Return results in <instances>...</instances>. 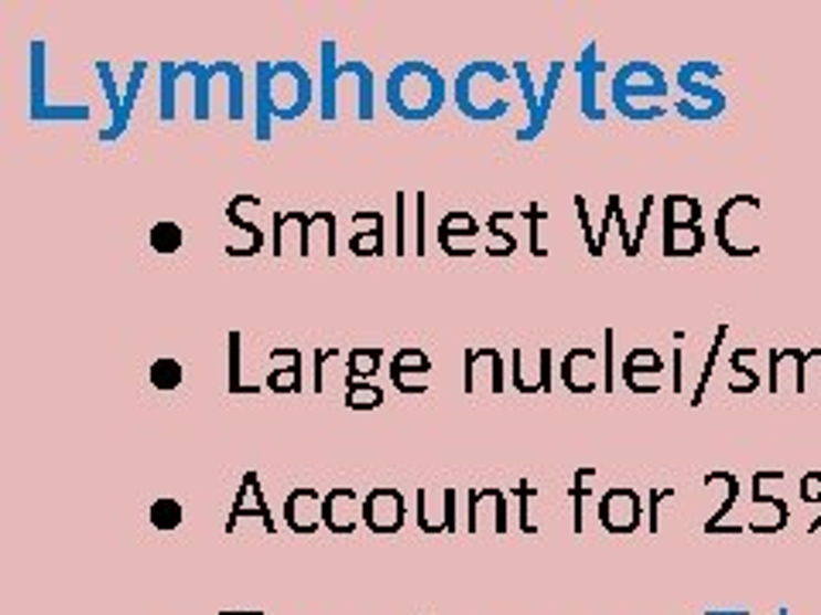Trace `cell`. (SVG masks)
<instances>
[{
  "label": "cell",
  "instance_id": "obj_3",
  "mask_svg": "<svg viewBox=\"0 0 821 615\" xmlns=\"http://www.w3.org/2000/svg\"><path fill=\"white\" fill-rule=\"evenodd\" d=\"M667 93H671V79L654 62H623L613 72V83H610V103H613L617 114L627 110V106H648L640 99L661 103V99H667Z\"/></svg>",
  "mask_w": 821,
  "mask_h": 615
},
{
  "label": "cell",
  "instance_id": "obj_29",
  "mask_svg": "<svg viewBox=\"0 0 821 615\" xmlns=\"http://www.w3.org/2000/svg\"><path fill=\"white\" fill-rule=\"evenodd\" d=\"M148 240H151V250H155V253H161V257H171V253L182 250V243H186V230L178 226V223H171V220H161V223H155V226H151Z\"/></svg>",
  "mask_w": 821,
  "mask_h": 615
},
{
  "label": "cell",
  "instance_id": "obj_49",
  "mask_svg": "<svg viewBox=\"0 0 821 615\" xmlns=\"http://www.w3.org/2000/svg\"><path fill=\"white\" fill-rule=\"evenodd\" d=\"M246 483H250V496H254V517L264 520V530L274 533V517L267 513V502H264V489H261V476L257 473H243Z\"/></svg>",
  "mask_w": 821,
  "mask_h": 615
},
{
  "label": "cell",
  "instance_id": "obj_40",
  "mask_svg": "<svg viewBox=\"0 0 821 615\" xmlns=\"http://www.w3.org/2000/svg\"><path fill=\"white\" fill-rule=\"evenodd\" d=\"M227 220H230V226H236L240 233H246V236H250V250H254V253H261V250H264V243H267V240H264V230H261L257 223H250L246 215H240V205H236V202H230V205H227Z\"/></svg>",
  "mask_w": 821,
  "mask_h": 615
},
{
  "label": "cell",
  "instance_id": "obj_52",
  "mask_svg": "<svg viewBox=\"0 0 821 615\" xmlns=\"http://www.w3.org/2000/svg\"><path fill=\"white\" fill-rule=\"evenodd\" d=\"M534 492H538V489H534L527 479H520V483L511 489V496H517V499H520V530H524V533H534V523L527 520V499H530Z\"/></svg>",
  "mask_w": 821,
  "mask_h": 615
},
{
  "label": "cell",
  "instance_id": "obj_46",
  "mask_svg": "<svg viewBox=\"0 0 821 615\" xmlns=\"http://www.w3.org/2000/svg\"><path fill=\"white\" fill-rule=\"evenodd\" d=\"M424 226H428V195L414 192V253H418V257H424V253H428Z\"/></svg>",
  "mask_w": 821,
  "mask_h": 615
},
{
  "label": "cell",
  "instance_id": "obj_28",
  "mask_svg": "<svg viewBox=\"0 0 821 615\" xmlns=\"http://www.w3.org/2000/svg\"><path fill=\"white\" fill-rule=\"evenodd\" d=\"M726 336H729V325L723 321L719 329H716V339H712V346H708L705 367H702V377H698V383H695V393H692V404H688V407H702V396H705V390H708V383H712V373H716V363H719V352H723Z\"/></svg>",
  "mask_w": 821,
  "mask_h": 615
},
{
  "label": "cell",
  "instance_id": "obj_6",
  "mask_svg": "<svg viewBox=\"0 0 821 615\" xmlns=\"http://www.w3.org/2000/svg\"><path fill=\"white\" fill-rule=\"evenodd\" d=\"M360 520H364V496L356 489L336 486L323 496V527H329V533L346 537Z\"/></svg>",
  "mask_w": 821,
  "mask_h": 615
},
{
  "label": "cell",
  "instance_id": "obj_5",
  "mask_svg": "<svg viewBox=\"0 0 821 615\" xmlns=\"http://www.w3.org/2000/svg\"><path fill=\"white\" fill-rule=\"evenodd\" d=\"M408 520L404 492L394 486H380L364 496V523L370 533H398Z\"/></svg>",
  "mask_w": 821,
  "mask_h": 615
},
{
  "label": "cell",
  "instance_id": "obj_11",
  "mask_svg": "<svg viewBox=\"0 0 821 615\" xmlns=\"http://www.w3.org/2000/svg\"><path fill=\"white\" fill-rule=\"evenodd\" d=\"M284 523L292 527V533H315L323 527V496H318L312 486L295 489L288 499H284Z\"/></svg>",
  "mask_w": 821,
  "mask_h": 615
},
{
  "label": "cell",
  "instance_id": "obj_12",
  "mask_svg": "<svg viewBox=\"0 0 821 615\" xmlns=\"http://www.w3.org/2000/svg\"><path fill=\"white\" fill-rule=\"evenodd\" d=\"M480 236V223L473 220L470 212H445L442 223H439V246L449 253V257L462 261V257H473V246H459L455 240H476Z\"/></svg>",
  "mask_w": 821,
  "mask_h": 615
},
{
  "label": "cell",
  "instance_id": "obj_57",
  "mask_svg": "<svg viewBox=\"0 0 821 615\" xmlns=\"http://www.w3.org/2000/svg\"><path fill=\"white\" fill-rule=\"evenodd\" d=\"M455 499H459L455 489H442V506H445L442 523H445V530H455Z\"/></svg>",
  "mask_w": 821,
  "mask_h": 615
},
{
  "label": "cell",
  "instance_id": "obj_51",
  "mask_svg": "<svg viewBox=\"0 0 821 615\" xmlns=\"http://www.w3.org/2000/svg\"><path fill=\"white\" fill-rule=\"evenodd\" d=\"M657 199L654 195H644V202H640V215H636V230H633V246L640 253V243H644V233H648V223H651V212H654Z\"/></svg>",
  "mask_w": 821,
  "mask_h": 615
},
{
  "label": "cell",
  "instance_id": "obj_16",
  "mask_svg": "<svg viewBox=\"0 0 821 615\" xmlns=\"http://www.w3.org/2000/svg\"><path fill=\"white\" fill-rule=\"evenodd\" d=\"M599 359L596 349H572L565 359H561V383L568 386V393H592L599 383L592 380L589 367Z\"/></svg>",
  "mask_w": 821,
  "mask_h": 615
},
{
  "label": "cell",
  "instance_id": "obj_26",
  "mask_svg": "<svg viewBox=\"0 0 821 615\" xmlns=\"http://www.w3.org/2000/svg\"><path fill=\"white\" fill-rule=\"evenodd\" d=\"M352 257H383V212H370V230H356L349 240Z\"/></svg>",
  "mask_w": 821,
  "mask_h": 615
},
{
  "label": "cell",
  "instance_id": "obj_36",
  "mask_svg": "<svg viewBox=\"0 0 821 615\" xmlns=\"http://www.w3.org/2000/svg\"><path fill=\"white\" fill-rule=\"evenodd\" d=\"M96 76H99V86H103L106 106H110V117H117V114H120V106H124V89L117 86L114 65L106 62V59H99V62H96Z\"/></svg>",
  "mask_w": 821,
  "mask_h": 615
},
{
  "label": "cell",
  "instance_id": "obj_2",
  "mask_svg": "<svg viewBox=\"0 0 821 615\" xmlns=\"http://www.w3.org/2000/svg\"><path fill=\"white\" fill-rule=\"evenodd\" d=\"M764 215V202L757 195H733L719 205L716 223H712V236H716L719 250L726 257L746 261L760 253V240L754 236L757 223Z\"/></svg>",
  "mask_w": 821,
  "mask_h": 615
},
{
  "label": "cell",
  "instance_id": "obj_7",
  "mask_svg": "<svg viewBox=\"0 0 821 615\" xmlns=\"http://www.w3.org/2000/svg\"><path fill=\"white\" fill-rule=\"evenodd\" d=\"M336 42L333 39H323V45H318V117H323L326 124H333L339 117V59H336Z\"/></svg>",
  "mask_w": 821,
  "mask_h": 615
},
{
  "label": "cell",
  "instance_id": "obj_9",
  "mask_svg": "<svg viewBox=\"0 0 821 615\" xmlns=\"http://www.w3.org/2000/svg\"><path fill=\"white\" fill-rule=\"evenodd\" d=\"M606 68H610V65H606V59H599V45L596 42H586V49H582V55L576 62V72H579V79H582V86H579V106H582L586 120H592V124H602L606 120V110L599 106V96H596V79L602 76Z\"/></svg>",
  "mask_w": 821,
  "mask_h": 615
},
{
  "label": "cell",
  "instance_id": "obj_20",
  "mask_svg": "<svg viewBox=\"0 0 821 615\" xmlns=\"http://www.w3.org/2000/svg\"><path fill=\"white\" fill-rule=\"evenodd\" d=\"M28 117L34 124H86L93 117L90 103H45V106H28Z\"/></svg>",
  "mask_w": 821,
  "mask_h": 615
},
{
  "label": "cell",
  "instance_id": "obj_48",
  "mask_svg": "<svg viewBox=\"0 0 821 615\" xmlns=\"http://www.w3.org/2000/svg\"><path fill=\"white\" fill-rule=\"evenodd\" d=\"M398 205V233H394V253L398 257H408V192L394 195Z\"/></svg>",
  "mask_w": 821,
  "mask_h": 615
},
{
  "label": "cell",
  "instance_id": "obj_31",
  "mask_svg": "<svg viewBox=\"0 0 821 615\" xmlns=\"http://www.w3.org/2000/svg\"><path fill=\"white\" fill-rule=\"evenodd\" d=\"M151 386L155 390H161V393H168V390H178L182 386V380H186V367L178 363V359H171V356H161V359H155L151 363Z\"/></svg>",
  "mask_w": 821,
  "mask_h": 615
},
{
  "label": "cell",
  "instance_id": "obj_10",
  "mask_svg": "<svg viewBox=\"0 0 821 615\" xmlns=\"http://www.w3.org/2000/svg\"><path fill=\"white\" fill-rule=\"evenodd\" d=\"M561 76H565V62L555 59V62L548 65V79H545V86H541L538 106H534V114H527V124L517 130V140H520V144H530V140H538V137L545 134L548 117H551V106H555V99H558Z\"/></svg>",
  "mask_w": 821,
  "mask_h": 615
},
{
  "label": "cell",
  "instance_id": "obj_1",
  "mask_svg": "<svg viewBox=\"0 0 821 615\" xmlns=\"http://www.w3.org/2000/svg\"><path fill=\"white\" fill-rule=\"evenodd\" d=\"M383 99L390 114L404 124H428L442 114L445 106V76L421 59H408L390 68L383 79Z\"/></svg>",
  "mask_w": 821,
  "mask_h": 615
},
{
  "label": "cell",
  "instance_id": "obj_56",
  "mask_svg": "<svg viewBox=\"0 0 821 615\" xmlns=\"http://www.w3.org/2000/svg\"><path fill=\"white\" fill-rule=\"evenodd\" d=\"M466 502H470L466 527H470V533H476V530H480V502H483V489H470V492H466Z\"/></svg>",
  "mask_w": 821,
  "mask_h": 615
},
{
  "label": "cell",
  "instance_id": "obj_23",
  "mask_svg": "<svg viewBox=\"0 0 821 615\" xmlns=\"http://www.w3.org/2000/svg\"><path fill=\"white\" fill-rule=\"evenodd\" d=\"M664 226H702V202L692 195H667L661 202Z\"/></svg>",
  "mask_w": 821,
  "mask_h": 615
},
{
  "label": "cell",
  "instance_id": "obj_60",
  "mask_svg": "<svg viewBox=\"0 0 821 615\" xmlns=\"http://www.w3.org/2000/svg\"><path fill=\"white\" fill-rule=\"evenodd\" d=\"M493 506H496V533H507V496L496 492Z\"/></svg>",
  "mask_w": 821,
  "mask_h": 615
},
{
  "label": "cell",
  "instance_id": "obj_33",
  "mask_svg": "<svg viewBox=\"0 0 821 615\" xmlns=\"http://www.w3.org/2000/svg\"><path fill=\"white\" fill-rule=\"evenodd\" d=\"M182 520H186V510H182V502L178 499H171V496H165V499H155L151 502V523H155V530H178L182 527Z\"/></svg>",
  "mask_w": 821,
  "mask_h": 615
},
{
  "label": "cell",
  "instance_id": "obj_44",
  "mask_svg": "<svg viewBox=\"0 0 821 615\" xmlns=\"http://www.w3.org/2000/svg\"><path fill=\"white\" fill-rule=\"evenodd\" d=\"M596 479V468H579L576 473V483H572V502H576V530H582V502L592 496V483Z\"/></svg>",
  "mask_w": 821,
  "mask_h": 615
},
{
  "label": "cell",
  "instance_id": "obj_45",
  "mask_svg": "<svg viewBox=\"0 0 821 615\" xmlns=\"http://www.w3.org/2000/svg\"><path fill=\"white\" fill-rule=\"evenodd\" d=\"M576 212H579V226H582V233H586V246H589V257L592 261H599L602 253H599V243H596V226H592V212H589V199L586 195H576Z\"/></svg>",
  "mask_w": 821,
  "mask_h": 615
},
{
  "label": "cell",
  "instance_id": "obj_8",
  "mask_svg": "<svg viewBox=\"0 0 821 615\" xmlns=\"http://www.w3.org/2000/svg\"><path fill=\"white\" fill-rule=\"evenodd\" d=\"M277 120V99H274V62L254 65V137L267 144L274 137Z\"/></svg>",
  "mask_w": 821,
  "mask_h": 615
},
{
  "label": "cell",
  "instance_id": "obj_13",
  "mask_svg": "<svg viewBox=\"0 0 821 615\" xmlns=\"http://www.w3.org/2000/svg\"><path fill=\"white\" fill-rule=\"evenodd\" d=\"M145 76H148V62L140 59V62L130 65V76H127V86H124V106H120V114L110 117V124H106V127L99 130V144H114V140L124 137V130H127V124H130V117H134V106H137L140 86H145Z\"/></svg>",
  "mask_w": 821,
  "mask_h": 615
},
{
  "label": "cell",
  "instance_id": "obj_27",
  "mask_svg": "<svg viewBox=\"0 0 821 615\" xmlns=\"http://www.w3.org/2000/svg\"><path fill=\"white\" fill-rule=\"evenodd\" d=\"M705 483H726V499H723V506H719V513H712V517L705 520V533H719L723 520L733 513V506H736V499H739V476H733V473H708Z\"/></svg>",
  "mask_w": 821,
  "mask_h": 615
},
{
  "label": "cell",
  "instance_id": "obj_30",
  "mask_svg": "<svg viewBox=\"0 0 821 615\" xmlns=\"http://www.w3.org/2000/svg\"><path fill=\"white\" fill-rule=\"evenodd\" d=\"M719 76H723V65L698 59V62H685L682 68H677L674 83H677V86H712Z\"/></svg>",
  "mask_w": 821,
  "mask_h": 615
},
{
  "label": "cell",
  "instance_id": "obj_22",
  "mask_svg": "<svg viewBox=\"0 0 821 615\" xmlns=\"http://www.w3.org/2000/svg\"><path fill=\"white\" fill-rule=\"evenodd\" d=\"M158 76V117L161 124H171L178 117V83H182V68L178 62H161Z\"/></svg>",
  "mask_w": 821,
  "mask_h": 615
},
{
  "label": "cell",
  "instance_id": "obj_4",
  "mask_svg": "<svg viewBox=\"0 0 821 615\" xmlns=\"http://www.w3.org/2000/svg\"><path fill=\"white\" fill-rule=\"evenodd\" d=\"M644 520V502L630 486H610L599 496V523L606 533H633Z\"/></svg>",
  "mask_w": 821,
  "mask_h": 615
},
{
  "label": "cell",
  "instance_id": "obj_42",
  "mask_svg": "<svg viewBox=\"0 0 821 615\" xmlns=\"http://www.w3.org/2000/svg\"><path fill=\"white\" fill-rule=\"evenodd\" d=\"M514 68V79L520 83V99H524V106H527V114H534V106H538V96H541V89L534 86V76H530V65L527 62H514L511 65Z\"/></svg>",
  "mask_w": 821,
  "mask_h": 615
},
{
  "label": "cell",
  "instance_id": "obj_53",
  "mask_svg": "<svg viewBox=\"0 0 821 615\" xmlns=\"http://www.w3.org/2000/svg\"><path fill=\"white\" fill-rule=\"evenodd\" d=\"M339 356V349H315V377H312V390L315 393H323L326 390V359H336Z\"/></svg>",
  "mask_w": 821,
  "mask_h": 615
},
{
  "label": "cell",
  "instance_id": "obj_38",
  "mask_svg": "<svg viewBox=\"0 0 821 615\" xmlns=\"http://www.w3.org/2000/svg\"><path fill=\"white\" fill-rule=\"evenodd\" d=\"M520 215H524L527 226H530V253H534V257H548V250L541 243V226L548 223V212L538 202H530L527 212H520Z\"/></svg>",
  "mask_w": 821,
  "mask_h": 615
},
{
  "label": "cell",
  "instance_id": "obj_34",
  "mask_svg": "<svg viewBox=\"0 0 821 615\" xmlns=\"http://www.w3.org/2000/svg\"><path fill=\"white\" fill-rule=\"evenodd\" d=\"M514 215L517 212H490V233L499 240V246H486V253H490V257H511V253L517 250V240L504 230V223H511L514 220Z\"/></svg>",
  "mask_w": 821,
  "mask_h": 615
},
{
  "label": "cell",
  "instance_id": "obj_47",
  "mask_svg": "<svg viewBox=\"0 0 821 615\" xmlns=\"http://www.w3.org/2000/svg\"><path fill=\"white\" fill-rule=\"evenodd\" d=\"M804 352L801 349H770L767 352V359H770V373H767V390L770 393H777L780 390V363H783V359H791V363H798V359H801Z\"/></svg>",
  "mask_w": 821,
  "mask_h": 615
},
{
  "label": "cell",
  "instance_id": "obj_41",
  "mask_svg": "<svg viewBox=\"0 0 821 615\" xmlns=\"http://www.w3.org/2000/svg\"><path fill=\"white\" fill-rule=\"evenodd\" d=\"M757 356V349H733L729 352V367H733V373H739V377H746V393H754L757 386H760V373L749 367V359Z\"/></svg>",
  "mask_w": 821,
  "mask_h": 615
},
{
  "label": "cell",
  "instance_id": "obj_43",
  "mask_svg": "<svg viewBox=\"0 0 821 615\" xmlns=\"http://www.w3.org/2000/svg\"><path fill=\"white\" fill-rule=\"evenodd\" d=\"M613 342H617V332H613V329H606V332H602V390H606V393H613V390H617Z\"/></svg>",
  "mask_w": 821,
  "mask_h": 615
},
{
  "label": "cell",
  "instance_id": "obj_37",
  "mask_svg": "<svg viewBox=\"0 0 821 615\" xmlns=\"http://www.w3.org/2000/svg\"><path fill=\"white\" fill-rule=\"evenodd\" d=\"M240 356H243V336L230 332V393H261V386L243 383L240 377Z\"/></svg>",
  "mask_w": 821,
  "mask_h": 615
},
{
  "label": "cell",
  "instance_id": "obj_35",
  "mask_svg": "<svg viewBox=\"0 0 821 615\" xmlns=\"http://www.w3.org/2000/svg\"><path fill=\"white\" fill-rule=\"evenodd\" d=\"M383 404V390L377 383H352L346 386V407L349 411H377Z\"/></svg>",
  "mask_w": 821,
  "mask_h": 615
},
{
  "label": "cell",
  "instance_id": "obj_54",
  "mask_svg": "<svg viewBox=\"0 0 821 615\" xmlns=\"http://www.w3.org/2000/svg\"><path fill=\"white\" fill-rule=\"evenodd\" d=\"M671 390L674 393H685V349H674V359H671Z\"/></svg>",
  "mask_w": 821,
  "mask_h": 615
},
{
  "label": "cell",
  "instance_id": "obj_61",
  "mask_svg": "<svg viewBox=\"0 0 821 615\" xmlns=\"http://www.w3.org/2000/svg\"><path fill=\"white\" fill-rule=\"evenodd\" d=\"M808 530H811V533H818V530H821V513H818V517L811 520V527H808Z\"/></svg>",
  "mask_w": 821,
  "mask_h": 615
},
{
  "label": "cell",
  "instance_id": "obj_18",
  "mask_svg": "<svg viewBox=\"0 0 821 615\" xmlns=\"http://www.w3.org/2000/svg\"><path fill=\"white\" fill-rule=\"evenodd\" d=\"M212 72L227 79V99H230L227 114H230V120L243 124L246 120V76H243V68L236 62H212Z\"/></svg>",
  "mask_w": 821,
  "mask_h": 615
},
{
  "label": "cell",
  "instance_id": "obj_58",
  "mask_svg": "<svg viewBox=\"0 0 821 615\" xmlns=\"http://www.w3.org/2000/svg\"><path fill=\"white\" fill-rule=\"evenodd\" d=\"M674 496V486H664V489H651V533H657V506L664 499Z\"/></svg>",
  "mask_w": 821,
  "mask_h": 615
},
{
  "label": "cell",
  "instance_id": "obj_19",
  "mask_svg": "<svg viewBox=\"0 0 821 615\" xmlns=\"http://www.w3.org/2000/svg\"><path fill=\"white\" fill-rule=\"evenodd\" d=\"M45 76H49V45L42 39H34L28 45V103L31 106H45Z\"/></svg>",
  "mask_w": 821,
  "mask_h": 615
},
{
  "label": "cell",
  "instance_id": "obj_21",
  "mask_svg": "<svg viewBox=\"0 0 821 615\" xmlns=\"http://www.w3.org/2000/svg\"><path fill=\"white\" fill-rule=\"evenodd\" d=\"M661 370H664V359L657 349H630V356L623 359L620 377L630 386V393H636L640 377H661Z\"/></svg>",
  "mask_w": 821,
  "mask_h": 615
},
{
  "label": "cell",
  "instance_id": "obj_59",
  "mask_svg": "<svg viewBox=\"0 0 821 615\" xmlns=\"http://www.w3.org/2000/svg\"><path fill=\"white\" fill-rule=\"evenodd\" d=\"M538 367H541V393H551V349H538Z\"/></svg>",
  "mask_w": 821,
  "mask_h": 615
},
{
  "label": "cell",
  "instance_id": "obj_15",
  "mask_svg": "<svg viewBox=\"0 0 821 615\" xmlns=\"http://www.w3.org/2000/svg\"><path fill=\"white\" fill-rule=\"evenodd\" d=\"M705 240H708V233L702 226H664L661 250H664V257H671V261H688V257H698V253L705 250Z\"/></svg>",
  "mask_w": 821,
  "mask_h": 615
},
{
  "label": "cell",
  "instance_id": "obj_55",
  "mask_svg": "<svg viewBox=\"0 0 821 615\" xmlns=\"http://www.w3.org/2000/svg\"><path fill=\"white\" fill-rule=\"evenodd\" d=\"M798 492H801L804 502H821V473H804Z\"/></svg>",
  "mask_w": 821,
  "mask_h": 615
},
{
  "label": "cell",
  "instance_id": "obj_25",
  "mask_svg": "<svg viewBox=\"0 0 821 615\" xmlns=\"http://www.w3.org/2000/svg\"><path fill=\"white\" fill-rule=\"evenodd\" d=\"M428 373H432V359L421 349H398L390 356V383L408 380V377H428Z\"/></svg>",
  "mask_w": 821,
  "mask_h": 615
},
{
  "label": "cell",
  "instance_id": "obj_24",
  "mask_svg": "<svg viewBox=\"0 0 821 615\" xmlns=\"http://www.w3.org/2000/svg\"><path fill=\"white\" fill-rule=\"evenodd\" d=\"M383 363V349H349L346 352V386L352 383H370Z\"/></svg>",
  "mask_w": 821,
  "mask_h": 615
},
{
  "label": "cell",
  "instance_id": "obj_32",
  "mask_svg": "<svg viewBox=\"0 0 821 615\" xmlns=\"http://www.w3.org/2000/svg\"><path fill=\"white\" fill-rule=\"evenodd\" d=\"M271 393H302V349H292V367H284L267 377L264 383Z\"/></svg>",
  "mask_w": 821,
  "mask_h": 615
},
{
  "label": "cell",
  "instance_id": "obj_50",
  "mask_svg": "<svg viewBox=\"0 0 821 615\" xmlns=\"http://www.w3.org/2000/svg\"><path fill=\"white\" fill-rule=\"evenodd\" d=\"M414 499H418V513H414V520H418L421 533H442L445 527H439V523L432 520V513H428V489H418Z\"/></svg>",
  "mask_w": 821,
  "mask_h": 615
},
{
  "label": "cell",
  "instance_id": "obj_14",
  "mask_svg": "<svg viewBox=\"0 0 821 615\" xmlns=\"http://www.w3.org/2000/svg\"><path fill=\"white\" fill-rule=\"evenodd\" d=\"M339 72H343V79L356 83V120L370 124L373 114H377V76H373V68L367 62H360V59H352V62H343Z\"/></svg>",
  "mask_w": 821,
  "mask_h": 615
},
{
  "label": "cell",
  "instance_id": "obj_39",
  "mask_svg": "<svg viewBox=\"0 0 821 615\" xmlns=\"http://www.w3.org/2000/svg\"><path fill=\"white\" fill-rule=\"evenodd\" d=\"M674 110L682 114L685 120H692V124H712V120H719L726 110H719V106H705V103H695V99H677L674 103Z\"/></svg>",
  "mask_w": 821,
  "mask_h": 615
},
{
  "label": "cell",
  "instance_id": "obj_17",
  "mask_svg": "<svg viewBox=\"0 0 821 615\" xmlns=\"http://www.w3.org/2000/svg\"><path fill=\"white\" fill-rule=\"evenodd\" d=\"M182 79H192V120L206 124L209 120V103H212V65L202 62H178Z\"/></svg>",
  "mask_w": 821,
  "mask_h": 615
}]
</instances>
